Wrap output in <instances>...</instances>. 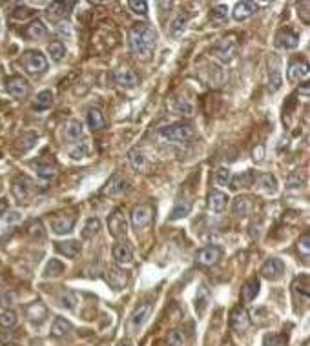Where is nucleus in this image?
I'll return each mask as SVG.
<instances>
[{
  "mask_svg": "<svg viewBox=\"0 0 310 346\" xmlns=\"http://www.w3.org/2000/svg\"><path fill=\"white\" fill-rule=\"evenodd\" d=\"M128 41H130V48L135 55H141V56H150V53L153 51L155 48V41H157V33L155 29L152 28L150 24L142 22V24H135L132 26L130 29V35H128Z\"/></svg>",
  "mask_w": 310,
  "mask_h": 346,
  "instance_id": "obj_1",
  "label": "nucleus"
},
{
  "mask_svg": "<svg viewBox=\"0 0 310 346\" xmlns=\"http://www.w3.org/2000/svg\"><path fill=\"white\" fill-rule=\"evenodd\" d=\"M21 66L29 75H41L48 69V59L41 51H26L21 56Z\"/></svg>",
  "mask_w": 310,
  "mask_h": 346,
  "instance_id": "obj_2",
  "label": "nucleus"
},
{
  "mask_svg": "<svg viewBox=\"0 0 310 346\" xmlns=\"http://www.w3.org/2000/svg\"><path fill=\"white\" fill-rule=\"evenodd\" d=\"M161 137L172 142H185L193 137V128L185 122H177V124H170L161 128Z\"/></svg>",
  "mask_w": 310,
  "mask_h": 346,
  "instance_id": "obj_3",
  "label": "nucleus"
},
{
  "mask_svg": "<svg viewBox=\"0 0 310 346\" xmlns=\"http://www.w3.org/2000/svg\"><path fill=\"white\" fill-rule=\"evenodd\" d=\"M150 314H152V304H150V302H141V304L133 310L132 317H130L128 321L130 334H139V330H141L142 326H144V322L148 321Z\"/></svg>",
  "mask_w": 310,
  "mask_h": 346,
  "instance_id": "obj_4",
  "label": "nucleus"
},
{
  "mask_svg": "<svg viewBox=\"0 0 310 346\" xmlns=\"http://www.w3.org/2000/svg\"><path fill=\"white\" fill-rule=\"evenodd\" d=\"M238 49H239V44H238V41H235V36L230 35V36H225V39H221V41L217 42V46H215L214 51L223 62H230V61H234L235 59Z\"/></svg>",
  "mask_w": 310,
  "mask_h": 346,
  "instance_id": "obj_5",
  "label": "nucleus"
},
{
  "mask_svg": "<svg viewBox=\"0 0 310 346\" xmlns=\"http://www.w3.org/2000/svg\"><path fill=\"white\" fill-rule=\"evenodd\" d=\"M130 219H132V226L135 229H144L150 226V222H152L153 219V208L150 204H139L135 206V208L132 209V215H130Z\"/></svg>",
  "mask_w": 310,
  "mask_h": 346,
  "instance_id": "obj_6",
  "label": "nucleus"
},
{
  "mask_svg": "<svg viewBox=\"0 0 310 346\" xmlns=\"http://www.w3.org/2000/svg\"><path fill=\"white\" fill-rule=\"evenodd\" d=\"M11 191H13V197L19 202H28V199L31 197V191H33L31 181H29L28 177H24V175H19V177L13 179Z\"/></svg>",
  "mask_w": 310,
  "mask_h": 346,
  "instance_id": "obj_7",
  "label": "nucleus"
},
{
  "mask_svg": "<svg viewBox=\"0 0 310 346\" xmlns=\"http://www.w3.org/2000/svg\"><path fill=\"white\" fill-rule=\"evenodd\" d=\"M6 89H8V93L11 95L13 99H19V101H22V99H26L29 95L28 81L22 79V76H19V75L9 76L8 81H6Z\"/></svg>",
  "mask_w": 310,
  "mask_h": 346,
  "instance_id": "obj_8",
  "label": "nucleus"
},
{
  "mask_svg": "<svg viewBox=\"0 0 310 346\" xmlns=\"http://www.w3.org/2000/svg\"><path fill=\"white\" fill-rule=\"evenodd\" d=\"M106 281L113 290H122L130 281V274L121 266H110L106 272Z\"/></svg>",
  "mask_w": 310,
  "mask_h": 346,
  "instance_id": "obj_9",
  "label": "nucleus"
},
{
  "mask_svg": "<svg viewBox=\"0 0 310 346\" xmlns=\"http://www.w3.org/2000/svg\"><path fill=\"white\" fill-rule=\"evenodd\" d=\"M108 228L110 234L113 235L115 239H124L126 232H128V224H126V219L122 215L121 209H115L108 219Z\"/></svg>",
  "mask_w": 310,
  "mask_h": 346,
  "instance_id": "obj_10",
  "label": "nucleus"
},
{
  "mask_svg": "<svg viewBox=\"0 0 310 346\" xmlns=\"http://www.w3.org/2000/svg\"><path fill=\"white\" fill-rule=\"evenodd\" d=\"M283 84L281 69H279V59L272 53L268 56V89L272 93L278 91Z\"/></svg>",
  "mask_w": 310,
  "mask_h": 346,
  "instance_id": "obj_11",
  "label": "nucleus"
},
{
  "mask_svg": "<svg viewBox=\"0 0 310 346\" xmlns=\"http://www.w3.org/2000/svg\"><path fill=\"white\" fill-rule=\"evenodd\" d=\"M285 274V262L281 259H268L265 264L261 266V275L268 281H279Z\"/></svg>",
  "mask_w": 310,
  "mask_h": 346,
  "instance_id": "obj_12",
  "label": "nucleus"
},
{
  "mask_svg": "<svg viewBox=\"0 0 310 346\" xmlns=\"http://www.w3.org/2000/svg\"><path fill=\"white\" fill-rule=\"evenodd\" d=\"M223 257V249L215 244L205 246L203 249H199L197 254V262L201 266H215Z\"/></svg>",
  "mask_w": 310,
  "mask_h": 346,
  "instance_id": "obj_13",
  "label": "nucleus"
},
{
  "mask_svg": "<svg viewBox=\"0 0 310 346\" xmlns=\"http://www.w3.org/2000/svg\"><path fill=\"white\" fill-rule=\"evenodd\" d=\"M75 215H68V214H57L51 217V229L57 235H66L69 234L75 226Z\"/></svg>",
  "mask_w": 310,
  "mask_h": 346,
  "instance_id": "obj_14",
  "label": "nucleus"
},
{
  "mask_svg": "<svg viewBox=\"0 0 310 346\" xmlns=\"http://www.w3.org/2000/svg\"><path fill=\"white\" fill-rule=\"evenodd\" d=\"M286 76H288L290 82H299L308 79V64H306L303 59H296L288 64V69H286Z\"/></svg>",
  "mask_w": 310,
  "mask_h": 346,
  "instance_id": "obj_15",
  "label": "nucleus"
},
{
  "mask_svg": "<svg viewBox=\"0 0 310 346\" xmlns=\"http://www.w3.org/2000/svg\"><path fill=\"white\" fill-rule=\"evenodd\" d=\"M276 46L281 49H296L299 46V35L288 28L279 29L276 35Z\"/></svg>",
  "mask_w": 310,
  "mask_h": 346,
  "instance_id": "obj_16",
  "label": "nucleus"
},
{
  "mask_svg": "<svg viewBox=\"0 0 310 346\" xmlns=\"http://www.w3.org/2000/svg\"><path fill=\"white\" fill-rule=\"evenodd\" d=\"M230 324L235 332H246L250 328V317L248 312L243 306H235L232 314H230Z\"/></svg>",
  "mask_w": 310,
  "mask_h": 346,
  "instance_id": "obj_17",
  "label": "nucleus"
},
{
  "mask_svg": "<svg viewBox=\"0 0 310 346\" xmlns=\"http://www.w3.org/2000/svg\"><path fill=\"white\" fill-rule=\"evenodd\" d=\"M24 312H26V317L31 322H35V324H41V322H44L46 317H48V308H46L41 301H35L31 302V304H28Z\"/></svg>",
  "mask_w": 310,
  "mask_h": 346,
  "instance_id": "obj_18",
  "label": "nucleus"
},
{
  "mask_svg": "<svg viewBox=\"0 0 310 346\" xmlns=\"http://www.w3.org/2000/svg\"><path fill=\"white\" fill-rule=\"evenodd\" d=\"M254 186H258L259 189L266 191V194H276L278 191V181L270 173H256Z\"/></svg>",
  "mask_w": 310,
  "mask_h": 346,
  "instance_id": "obj_19",
  "label": "nucleus"
},
{
  "mask_svg": "<svg viewBox=\"0 0 310 346\" xmlns=\"http://www.w3.org/2000/svg\"><path fill=\"white\" fill-rule=\"evenodd\" d=\"M115 82L122 88H135L139 84V75L133 69L130 68H122L115 73Z\"/></svg>",
  "mask_w": 310,
  "mask_h": 346,
  "instance_id": "obj_20",
  "label": "nucleus"
},
{
  "mask_svg": "<svg viewBox=\"0 0 310 346\" xmlns=\"http://www.w3.org/2000/svg\"><path fill=\"white\" fill-rule=\"evenodd\" d=\"M256 11H258V4H256V2H248V0H243V2L235 4V8H234V11H232V15H234V18L238 22H243V21H246V18H250V16L254 15Z\"/></svg>",
  "mask_w": 310,
  "mask_h": 346,
  "instance_id": "obj_21",
  "label": "nucleus"
},
{
  "mask_svg": "<svg viewBox=\"0 0 310 346\" xmlns=\"http://www.w3.org/2000/svg\"><path fill=\"white\" fill-rule=\"evenodd\" d=\"M252 208H254V199L248 197V195H239L232 204V212L238 217H246L252 212Z\"/></svg>",
  "mask_w": 310,
  "mask_h": 346,
  "instance_id": "obj_22",
  "label": "nucleus"
},
{
  "mask_svg": "<svg viewBox=\"0 0 310 346\" xmlns=\"http://www.w3.org/2000/svg\"><path fill=\"white\" fill-rule=\"evenodd\" d=\"M112 254H113V259H115L119 264H132L133 262L132 248H130L126 242H117V244L113 246Z\"/></svg>",
  "mask_w": 310,
  "mask_h": 346,
  "instance_id": "obj_23",
  "label": "nucleus"
},
{
  "mask_svg": "<svg viewBox=\"0 0 310 346\" xmlns=\"http://www.w3.org/2000/svg\"><path fill=\"white\" fill-rule=\"evenodd\" d=\"M226 204H228V195L223 194V191H219V189H212V191H210L208 206H210L212 212L221 214V212H225Z\"/></svg>",
  "mask_w": 310,
  "mask_h": 346,
  "instance_id": "obj_24",
  "label": "nucleus"
},
{
  "mask_svg": "<svg viewBox=\"0 0 310 346\" xmlns=\"http://www.w3.org/2000/svg\"><path fill=\"white\" fill-rule=\"evenodd\" d=\"M254 179H256V173L246 169V171H241L239 175H235L234 179H230V186H232L234 189L252 188V186H254Z\"/></svg>",
  "mask_w": 310,
  "mask_h": 346,
  "instance_id": "obj_25",
  "label": "nucleus"
},
{
  "mask_svg": "<svg viewBox=\"0 0 310 346\" xmlns=\"http://www.w3.org/2000/svg\"><path fill=\"white\" fill-rule=\"evenodd\" d=\"M259 294V279L258 277H252L243 284L241 288V299L243 302H252Z\"/></svg>",
  "mask_w": 310,
  "mask_h": 346,
  "instance_id": "obj_26",
  "label": "nucleus"
},
{
  "mask_svg": "<svg viewBox=\"0 0 310 346\" xmlns=\"http://www.w3.org/2000/svg\"><path fill=\"white\" fill-rule=\"evenodd\" d=\"M190 212H192V201L188 199H181V201L175 202L172 214H170V221H181V219L188 217Z\"/></svg>",
  "mask_w": 310,
  "mask_h": 346,
  "instance_id": "obj_27",
  "label": "nucleus"
},
{
  "mask_svg": "<svg viewBox=\"0 0 310 346\" xmlns=\"http://www.w3.org/2000/svg\"><path fill=\"white\" fill-rule=\"evenodd\" d=\"M73 2H53L51 6H49V11H48V15H49V18L51 21H61V18H66L68 16V13H69V9L73 8Z\"/></svg>",
  "mask_w": 310,
  "mask_h": 346,
  "instance_id": "obj_28",
  "label": "nucleus"
},
{
  "mask_svg": "<svg viewBox=\"0 0 310 346\" xmlns=\"http://www.w3.org/2000/svg\"><path fill=\"white\" fill-rule=\"evenodd\" d=\"M82 137V124L79 121H69L64 126V141L79 142Z\"/></svg>",
  "mask_w": 310,
  "mask_h": 346,
  "instance_id": "obj_29",
  "label": "nucleus"
},
{
  "mask_svg": "<svg viewBox=\"0 0 310 346\" xmlns=\"http://www.w3.org/2000/svg\"><path fill=\"white\" fill-rule=\"evenodd\" d=\"M208 302H210V292L205 284H201L195 292V310H197L199 315L205 314V310L208 308Z\"/></svg>",
  "mask_w": 310,
  "mask_h": 346,
  "instance_id": "obj_30",
  "label": "nucleus"
},
{
  "mask_svg": "<svg viewBox=\"0 0 310 346\" xmlns=\"http://www.w3.org/2000/svg\"><path fill=\"white\" fill-rule=\"evenodd\" d=\"M71 330H73V326L69 324V321H66V319H62V317H55V321H53V324H51V335L53 337L62 339V337H66V335H68Z\"/></svg>",
  "mask_w": 310,
  "mask_h": 346,
  "instance_id": "obj_31",
  "label": "nucleus"
},
{
  "mask_svg": "<svg viewBox=\"0 0 310 346\" xmlns=\"http://www.w3.org/2000/svg\"><path fill=\"white\" fill-rule=\"evenodd\" d=\"M46 26L42 24L41 21H33L31 24L26 28V31H24V35L28 36L29 41H41V39H44L46 36Z\"/></svg>",
  "mask_w": 310,
  "mask_h": 346,
  "instance_id": "obj_32",
  "label": "nucleus"
},
{
  "mask_svg": "<svg viewBox=\"0 0 310 346\" xmlns=\"http://www.w3.org/2000/svg\"><path fill=\"white\" fill-rule=\"evenodd\" d=\"M57 249H59L62 255H66V257L75 259L77 255L81 254V244L77 241H62V242H57Z\"/></svg>",
  "mask_w": 310,
  "mask_h": 346,
  "instance_id": "obj_33",
  "label": "nucleus"
},
{
  "mask_svg": "<svg viewBox=\"0 0 310 346\" xmlns=\"http://www.w3.org/2000/svg\"><path fill=\"white\" fill-rule=\"evenodd\" d=\"M86 121H88V126L92 129H102V128H104V124H106L104 115H102L101 109H97V108H89L88 109Z\"/></svg>",
  "mask_w": 310,
  "mask_h": 346,
  "instance_id": "obj_34",
  "label": "nucleus"
},
{
  "mask_svg": "<svg viewBox=\"0 0 310 346\" xmlns=\"http://www.w3.org/2000/svg\"><path fill=\"white\" fill-rule=\"evenodd\" d=\"M124 189H126V181H124V179H122L121 175H113V177L108 181V184H106L104 194L117 195V194H121V191H124Z\"/></svg>",
  "mask_w": 310,
  "mask_h": 346,
  "instance_id": "obj_35",
  "label": "nucleus"
},
{
  "mask_svg": "<svg viewBox=\"0 0 310 346\" xmlns=\"http://www.w3.org/2000/svg\"><path fill=\"white\" fill-rule=\"evenodd\" d=\"M186 26H188V15H179L177 18L172 22V26H170V35H172L173 39H179V36L185 33Z\"/></svg>",
  "mask_w": 310,
  "mask_h": 346,
  "instance_id": "obj_36",
  "label": "nucleus"
},
{
  "mask_svg": "<svg viewBox=\"0 0 310 346\" xmlns=\"http://www.w3.org/2000/svg\"><path fill=\"white\" fill-rule=\"evenodd\" d=\"M99 229H101V221L97 217H92V219H88L86 221V224H84V229H82V239H92V237H95L97 234H99Z\"/></svg>",
  "mask_w": 310,
  "mask_h": 346,
  "instance_id": "obj_37",
  "label": "nucleus"
},
{
  "mask_svg": "<svg viewBox=\"0 0 310 346\" xmlns=\"http://www.w3.org/2000/svg\"><path fill=\"white\" fill-rule=\"evenodd\" d=\"M48 53L51 55V61L61 62L62 59H64V55H66V48H64V44H62L61 41H55V42H51V44L48 46Z\"/></svg>",
  "mask_w": 310,
  "mask_h": 346,
  "instance_id": "obj_38",
  "label": "nucleus"
},
{
  "mask_svg": "<svg viewBox=\"0 0 310 346\" xmlns=\"http://www.w3.org/2000/svg\"><path fill=\"white\" fill-rule=\"evenodd\" d=\"M62 272H64V264L57 259H51L44 268V277H59Z\"/></svg>",
  "mask_w": 310,
  "mask_h": 346,
  "instance_id": "obj_39",
  "label": "nucleus"
},
{
  "mask_svg": "<svg viewBox=\"0 0 310 346\" xmlns=\"http://www.w3.org/2000/svg\"><path fill=\"white\" fill-rule=\"evenodd\" d=\"M53 104V93L49 89H44L37 95V102H35V108L37 109H48L49 106Z\"/></svg>",
  "mask_w": 310,
  "mask_h": 346,
  "instance_id": "obj_40",
  "label": "nucleus"
},
{
  "mask_svg": "<svg viewBox=\"0 0 310 346\" xmlns=\"http://www.w3.org/2000/svg\"><path fill=\"white\" fill-rule=\"evenodd\" d=\"M298 252L301 254V257L305 259H308V255H310V235L308 234H303L301 237L298 239Z\"/></svg>",
  "mask_w": 310,
  "mask_h": 346,
  "instance_id": "obj_41",
  "label": "nucleus"
},
{
  "mask_svg": "<svg viewBox=\"0 0 310 346\" xmlns=\"http://www.w3.org/2000/svg\"><path fill=\"white\" fill-rule=\"evenodd\" d=\"M294 290L298 292V294H301L305 301L308 299V275H301L299 279H296Z\"/></svg>",
  "mask_w": 310,
  "mask_h": 346,
  "instance_id": "obj_42",
  "label": "nucleus"
},
{
  "mask_svg": "<svg viewBox=\"0 0 310 346\" xmlns=\"http://www.w3.org/2000/svg\"><path fill=\"white\" fill-rule=\"evenodd\" d=\"M166 346H185V335L181 330H172L166 337Z\"/></svg>",
  "mask_w": 310,
  "mask_h": 346,
  "instance_id": "obj_43",
  "label": "nucleus"
},
{
  "mask_svg": "<svg viewBox=\"0 0 310 346\" xmlns=\"http://www.w3.org/2000/svg\"><path fill=\"white\" fill-rule=\"evenodd\" d=\"M283 344H285L283 335L274 334V332H270V334H266L263 337V346H283Z\"/></svg>",
  "mask_w": 310,
  "mask_h": 346,
  "instance_id": "obj_44",
  "label": "nucleus"
},
{
  "mask_svg": "<svg viewBox=\"0 0 310 346\" xmlns=\"http://www.w3.org/2000/svg\"><path fill=\"white\" fill-rule=\"evenodd\" d=\"M15 324H16L15 312H2V314H0V326H2V328H13Z\"/></svg>",
  "mask_w": 310,
  "mask_h": 346,
  "instance_id": "obj_45",
  "label": "nucleus"
},
{
  "mask_svg": "<svg viewBox=\"0 0 310 346\" xmlns=\"http://www.w3.org/2000/svg\"><path fill=\"white\" fill-rule=\"evenodd\" d=\"M128 8L133 13H137V15H146L148 13V4H146L144 0H130Z\"/></svg>",
  "mask_w": 310,
  "mask_h": 346,
  "instance_id": "obj_46",
  "label": "nucleus"
},
{
  "mask_svg": "<svg viewBox=\"0 0 310 346\" xmlns=\"http://www.w3.org/2000/svg\"><path fill=\"white\" fill-rule=\"evenodd\" d=\"M230 179H232V173H230L228 168H219L217 173H215V182H217L219 186L230 184Z\"/></svg>",
  "mask_w": 310,
  "mask_h": 346,
  "instance_id": "obj_47",
  "label": "nucleus"
},
{
  "mask_svg": "<svg viewBox=\"0 0 310 346\" xmlns=\"http://www.w3.org/2000/svg\"><path fill=\"white\" fill-rule=\"evenodd\" d=\"M88 151L89 148L86 144H77L73 149H69V155H71V159H75V161H81V159L88 157Z\"/></svg>",
  "mask_w": 310,
  "mask_h": 346,
  "instance_id": "obj_48",
  "label": "nucleus"
},
{
  "mask_svg": "<svg viewBox=\"0 0 310 346\" xmlns=\"http://www.w3.org/2000/svg\"><path fill=\"white\" fill-rule=\"evenodd\" d=\"M75 302H77V299H75V295H73V292L66 290L61 294V304L64 306V308L73 310V308H75Z\"/></svg>",
  "mask_w": 310,
  "mask_h": 346,
  "instance_id": "obj_49",
  "label": "nucleus"
},
{
  "mask_svg": "<svg viewBox=\"0 0 310 346\" xmlns=\"http://www.w3.org/2000/svg\"><path fill=\"white\" fill-rule=\"evenodd\" d=\"M130 162H132L133 168L139 169V168H142V166H144L146 159H144V155H142L141 151H132V153H130Z\"/></svg>",
  "mask_w": 310,
  "mask_h": 346,
  "instance_id": "obj_50",
  "label": "nucleus"
},
{
  "mask_svg": "<svg viewBox=\"0 0 310 346\" xmlns=\"http://www.w3.org/2000/svg\"><path fill=\"white\" fill-rule=\"evenodd\" d=\"M37 173L41 175L42 179H51L53 175H55V169L51 168V166H42V164H37Z\"/></svg>",
  "mask_w": 310,
  "mask_h": 346,
  "instance_id": "obj_51",
  "label": "nucleus"
},
{
  "mask_svg": "<svg viewBox=\"0 0 310 346\" xmlns=\"http://www.w3.org/2000/svg\"><path fill=\"white\" fill-rule=\"evenodd\" d=\"M212 18L214 21H217V22H221V21H225L226 18V6H215L214 9H212Z\"/></svg>",
  "mask_w": 310,
  "mask_h": 346,
  "instance_id": "obj_52",
  "label": "nucleus"
},
{
  "mask_svg": "<svg viewBox=\"0 0 310 346\" xmlns=\"http://www.w3.org/2000/svg\"><path fill=\"white\" fill-rule=\"evenodd\" d=\"M177 111H181V113H185V115H192L193 113V108H192V104H188V102L185 101V99H179L177 101Z\"/></svg>",
  "mask_w": 310,
  "mask_h": 346,
  "instance_id": "obj_53",
  "label": "nucleus"
},
{
  "mask_svg": "<svg viewBox=\"0 0 310 346\" xmlns=\"http://www.w3.org/2000/svg\"><path fill=\"white\" fill-rule=\"evenodd\" d=\"M301 184H303V179L299 177V173H294V175L288 179V182H286L288 188H301Z\"/></svg>",
  "mask_w": 310,
  "mask_h": 346,
  "instance_id": "obj_54",
  "label": "nucleus"
},
{
  "mask_svg": "<svg viewBox=\"0 0 310 346\" xmlns=\"http://www.w3.org/2000/svg\"><path fill=\"white\" fill-rule=\"evenodd\" d=\"M8 215V217L4 219L6 224H13V222H19L21 221V214H16V212H11V214H4Z\"/></svg>",
  "mask_w": 310,
  "mask_h": 346,
  "instance_id": "obj_55",
  "label": "nucleus"
},
{
  "mask_svg": "<svg viewBox=\"0 0 310 346\" xmlns=\"http://www.w3.org/2000/svg\"><path fill=\"white\" fill-rule=\"evenodd\" d=\"M299 8L303 9V11H301V15H303V22H305V24H308V22H310V18H308V8H310V4H308V2H303V4L299 6Z\"/></svg>",
  "mask_w": 310,
  "mask_h": 346,
  "instance_id": "obj_56",
  "label": "nucleus"
},
{
  "mask_svg": "<svg viewBox=\"0 0 310 346\" xmlns=\"http://www.w3.org/2000/svg\"><path fill=\"white\" fill-rule=\"evenodd\" d=\"M263 155H265V149H263V146H259L258 149H254V161L256 162H263Z\"/></svg>",
  "mask_w": 310,
  "mask_h": 346,
  "instance_id": "obj_57",
  "label": "nucleus"
},
{
  "mask_svg": "<svg viewBox=\"0 0 310 346\" xmlns=\"http://www.w3.org/2000/svg\"><path fill=\"white\" fill-rule=\"evenodd\" d=\"M6 209H8V201H6V199H0V215H4Z\"/></svg>",
  "mask_w": 310,
  "mask_h": 346,
  "instance_id": "obj_58",
  "label": "nucleus"
},
{
  "mask_svg": "<svg viewBox=\"0 0 310 346\" xmlns=\"http://www.w3.org/2000/svg\"><path fill=\"white\" fill-rule=\"evenodd\" d=\"M119 346H133V344H132V342H128V341H122Z\"/></svg>",
  "mask_w": 310,
  "mask_h": 346,
  "instance_id": "obj_59",
  "label": "nucleus"
},
{
  "mask_svg": "<svg viewBox=\"0 0 310 346\" xmlns=\"http://www.w3.org/2000/svg\"><path fill=\"white\" fill-rule=\"evenodd\" d=\"M8 346H16V344H8Z\"/></svg>",
  "mask_w": 310,
  "mask_h": 346,
  "instance_id": "obj_60",
  "label": "nucleus"
}]
</instances>
